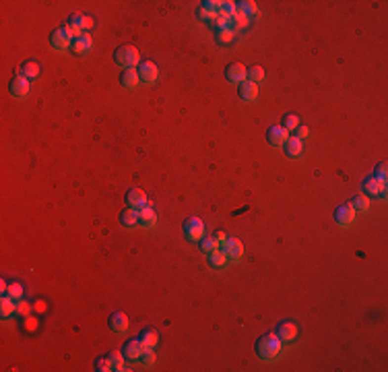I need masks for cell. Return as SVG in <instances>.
Segmentation results:
<instances>
[{"label": "cell", "mask_w": 388, "mask_h": 372, "mask_svg": "<svg viewBox=\"0 0 388 372\" xmlns=\"http://www.w3.org/2000/svg\"><path fill=\"white\" fill-rule=\"evenodd\" d=\"M281 350H283V341L279 339L277 333H266L262 337H258L256 343H254V352L256 356L260 360H266V362H270V360H275Z\"/></svg>", "instance_id": "obj_1"}, {"label": "cell", "mask_w": 388, "mask_h": 372, "mask_svg": "<svg viewBox=\"0 0 388 372\" xmlns=\"http://www.w3.org/2000/svg\"><path fill=\"white\" fill-rule=\"evenodd\" d=\"M114 60L122 68H134L136 64H140V56H138V50L134 48V46L124 44V46H120V48H116Z\"/></svg>", "instance_id": "obj_2"}, {"label": "cell", "mask_w": 388, "mask_h": 372, "mask_svg": "<svg viewBox=\"0 0 388 372\" xmlns=\"http://www.w3.org/2000/svg\"><path fill=\"white\" fill-rule=\"evenodd\" d=\"M182 230H184V236L190 242L201 240L205 236V224H203V219H198V217H188L182 226Z\"/></svg>", "instance_id": "obj_3"}, {"label": "cell", "mask_w": 388, "mask_h": 372, "mask_svg": "<svg viewBox=\"0 0 388 372\" xmlns=\"http://www.w3.org/2000/svg\"><path fill=\"white\" fill-rule=\"evenodd\" d=\"M355 209L351 207L349 203H343V205H339L337 209H335V222L339 224V226H343V228H347V226H351L355 222Z\"/></svg>", "instance_id": "obj_4"}, {"label": "cell", "mask_w": 388, "mask_h": 372, "mask_svg": "<svg viewBox=\"0 0 388 372\" xmlns=\"http://www.w3.org/2000/svg\"><path fill=\"white\" fill-rule=\"evenodd\" d=\"M73 42H75V40L68 36V31H66L62 25L50 33V44L54 46L56 50H66V48H70V46H73Z\"/></svg>", "instance_id": "obj_5"}, {"label": "cell", "mask_w": 388, "mask_h": 372, "mask_svg": "<svg viewBox=\"0 0 388 372\" xmlns=\"http://www.w3.org/2000/svg\"><path fill=\"white\" fill-rule=\"evenodd\" d=\"M289 139V133L283 129V124H273L266 131V141L273 147H283V143Z\"/></svg>", "instance_id": "obj_6"}, {"label": "cell", "mask_w": 388, "mask_h": 372, "mask_svg": "<svg viewBox=\"0 0 388 372\" xmlns=\"http://www.w3.org/2000/svg\"><path fill=\"white\" fill-rule=\"evenodd\" d=\"M225 77H227V81H231V83L240 85L248 79V68H246L244 64H240V62H231V64L225 66Z\"/></svg>", "instance_id": "obj_7"}, {"label": "cell", "mask_w": 388, "mask_h": 372, "mask_svg": "<svg viewBox=\"0 0 388 372\" xmlns=\"http://www.w3.org/2000/svg\"><path fill=\"white\" fill-rule=\"evenodd\" d=\"M223 252L227 254V261H240L242 254H244V244L238 238H227L223 242Z\"/></svg>", "instance_id": "obj_8"}, {"label": "cell", "mask_w": 388, "mask_h": 372, "mask_svg": "<svg viewBox=\"0 0 388 372\" xmlns=\"http://www.w3.org/2000/svg\"><path fill=\"white\" fill-rule=\"evenodd\" d=\"M8 89H10V95H15V97H25L27 93H29V89H31L29 79H25L23 75H17V77H13V81H10Z\"/></svg>", "instance_id": "obj_9"}, {"label": "cell", "mask_w": 388, "mask_h": 372, "mask_svg": "<svg viewBox=\"0 0 388 372\" xmlns=\"http://www.w3.org/2000/svg\"><path fill=\"white\" fill-rule=\"evenodd\" d=\"M136 71H138L140 81H145V83H155V81H157V75H159L155 62H151V60H143V62L138 64Z\"/></svg>", "instance_id": "obj_10"}, {"label": "cell", "mask_w": 388, "mask_h": 372, "mask_svg": "<svg viewBox=\"0 0 388 372\" xmlns=\"http://www.w3.org/2000/svg\"><path fill=\"white\" fill-rule=\"evenodd\" d=\"M143 352H145V345H143V341H140V339H130V341H126L124 347H122V354H124L126 360H140Z\"/></svg>", "instance_id": "obj_11"}, {"label": "cell", "mask_w": 388, "mask_h": 372, "mask_svg": "<svg viewBox=\"0 0 388 372\" xmlns=\"http://www.w3.org/2000/svg\"><path fill=\"white\" fill-rule=\"evenodd\" d=\"M277 335H279V339L283 341V343H289V341H293L298 337V325L296 323H289V321L279 323Z\"/></svg>", "instance_id": "obj_12"}, {"label": "cell", "mask_w": 388, "mask_h": 372, "mask_svg": "<svg viewBox=\"0 0 388 372\" xmlns=\"http://www.w3.org/2000/svg\"><path fill=\"white\" fill-rule=\"evenodd\" d=\"M363 190H366L370 196H384L386 194V184L380 182L376 176H368L363 180Z\"/></svg>", "instance_id": "obj_13"}, {"label": "cell", "mask_w": 388, "mask_h": 372, "mask_svg": "<svg viewBox=\"0 0 388 372\" xmlns=\"http://www.w3.org/2000/svg\"><path fill=\"white\" fill-rule=\"evenodd\" d=\"M126 203H128V207L143 209L145 205H149V199H147L145 190H140V188H130V190L126 192Z\"/></svg>", "instance_id": "obj_14"}, {"label": "cell", "mask_w": 388, "mask_h": 372, "mask_svg": "<svg viewBox=\"0 0 388 372\" xmlns=\"http://www.w3.org/2000/svg\"><path fill=\"white\" fill-rule=\"evenodd\" d=\"M108 325L114 333H126L128 331V317L124 312H112Z\"/></svg>", "instance_id": "obj_15"}, {"label": "cell", "mask_w": 388, "mask_h": 372, "mask_svg": "<svg viewBox=\"0 0 388 372\" xmlns=\"http://www.w3.org/2000/svg\"><path fill=\"white\" fill-rule=\"evenodd\" d=\"M138 224L143 228H153L157 224V213L151 205H145L143 209H138Z\"/></svg>", "instance_id": "obj_16"}, {"label": "cell", "mask_w": 388, "mask_h": 372, "mask_svg": "<svg viewBox=\"0 0 388 372\" xmlns=\"http://www.w3.org/2000/svg\"><path fill=\"white\" fill-rule=\"evenodd\" d=\"M238 95H240L244 101H254V99L258 97V85L246 79L244 83H240V87H238Z\"/></svg>", "instance_id": "obj_17"}, {"label": "cell", "mask_w": 388, "mask_h": 372, "mask_svg": "<svg viewBox=\"0 0 388 372\" xmlns=\"http://www.w3.org/2000/svg\"><path fill=\"white\" fill-rule=\"evenodd\" d=\"M120 83H122V87H126V89H134V87H138V83H140L138 71H136V68H124L122 75H120Z\"/></svg>", "instance_id": "obj_18"}, {"label": "cell", "mask_w": 388, "mask_h": 372, "mask_svg": "<svg viewBox=\"0 0 388 372\" xmlns=\"http://www.w3.org/2000/svg\"><path fill=\"white\" fill-rule=\"evenodd\" d=\"M283 149H285V155L287 157H300L302 151H303V145L298 137H289L287 141L283 143Z\"/></svg>", "instance_id": "obj_19"}, {"label": "cell", "mask_w": 388, "mask_h": 372, "mask_svg": "<svg viewBox=\"0 0 388 372\" xmlns=\"http://www.w3.org/2000/svg\"><path fill=\"white\" fill-rule=\"evenodd\" d=\"M120 224H122L124 228H132V226H136V224H138V209H134V207H126L124 211L120 213Z\"/></svg>", "instance_id": "obj_20"}, {"label": "cell", "mask_w": 388, "mask_h": 372, "mask_svg": "<svg viewBox=\"0 0 388 372\" xmlns=\"http://www.w3.org/2000/svg\"><path fill=\"white\" fill-rule=\"evenodd\" d=\"M70 48H73V52H75V54H85V52H89V50L93 48V40H91V36H89V33H85L83 38L75 40V42H73V46H70Z\"/></svg>", "instance_id": "obj_21"}, {"label": "cell", "mask_w": 388, "mask_h": 372, "mask_svg": "<svg viewBox=\"0 0 388 372\" xmlns=\"http://www.w3.org/2000/svg\"><path fill=\"white\" fill-rule=\"evenodd\" d=\"M209 265L211 267H213V269H223V267H225L227 265V254L225 252H223L221 248H217V250H213V252H211L209 254Z\"/></svg>", "instance_id": "obj_22"}, {"label": "cell", "mask_w": 388, "mask_h": 372, "mask_svg": "<svg viewBox=\"0 0 388 372\" xmlns=\"http://www.w3.org/2000/svg\"><path fill=\"white\" fill-rule=\"evenodd\" d=\"M19 75H23L25 79H35L40 75V64L38 62H33V60H25L21 64V68H19Z\"/></svg>", "instance_id": "obj_23"}, {"label": "cell", "mask_w": 388, "mask_h": 372, "mask_svg": "<svg viewBox=\"0 0 388 372\" xmlns=\"http://www.w3.org/2000/svg\"><path fill=\"white\" fill-rule=\"evenodd\" d=\"M215 40H217L219 46H229V44H233V40H236V31H233L231 27L217 29L215 31Z\"/></svg>", "instance_id": "obj_24"}, {"label": "cell", "mask_w": 388, "mask_h": 372, "mask_svg": "<svg viewBox=\"0 0 388 372\" xmlns=\"http://www.w3.org/2000/svg\"><path fill=\"white\" fill-rule=\"evenodd\" d=\"M13 312H17V304H15V300L6 294V296H2V300H0V317L8 319Z\"/></svg>", "instance_id": "obj_25"}, {"label": "cell", "mask_w": 388, "mask_h": 372, "mask_svg": "<svg viewBox=\"0 0 388 372\" xmlns=\"http://www.w3.org/2000/svg\"><path fill=\"white\" fill-rule=\"evenodd\" d=\"M66 23H70V25H77V27H81V29H91V27H93V19H91V17H85V15H81V13H73V15L68 17Z\"/></svg>", "instance_id": "obj_26"}, {"label": "cell", "mask_w": 388, "mask_h": 372, "mask_svg": "<svg viewBox=\"0 0 388 372\" xmlns=\"http://www.w3.org/2000/svg\"><path fill=\"white\" fill-rule=\"evenodd\" d=\"M138 339L143 341L145 347H155V345L159 343V335H157L155 329H145V331H140V337H138Z\"/></svg>", "instance_id": "obj_27"}, {"label": "cell", "mask_w": 388, "mask_h": 372, "mask_svg": "<svg viewBox=\"0 0 388 372\" xmlns=\"http://www.w3.org/2000/svg\"><path fill=\"white\" fill-rule=\"evenodd\" d=\"M351 207L355 209V211H359V213H366L368 209H370V199L366 194H355L353 199H351V203H349Z\"/></svg>", "instance_id": "obj_28"}, {"label": "cell", "mask_w": 388, "mask_h": 372, "mask_svg": "<svg viewBox=\"0 0 388 372\" xmlns=\"http://www.w3.org/2000/svg\"><path fill=\"white\" fill-rule=\"evenodd\" d=\"M217 246H219L217 240L211 238V236H203L201 240H198V248H201V252L207 254V257H209V254L213 252V250H217Z\"/></svg>", "instance_id": "obj_29"}, {"label": "cell", "mask_w": 388, "mask_h": 372, "mask_svg": "<svg viewBox=\"0 0 388 372\" xmlns=\"http://www.w3.org/2000/svg\"><path fill=\"white\" fill-rule=\"evenodd\" d=\"M300 126V116L298 114H285V118H283V129L287 131V133H291V131H296Z\"/></svg>", "instance_id": "obj_30"}, {"label": "cell", "mask_w": 388, "mask_h": 372, "mask_svg": "<svg viewBox=\"0 0 388 372\" xmlns=\"http://www.w3.org/2000/svg\"><path fill=\"white\" fill-rule=\"evenodd\" d=\"M248 81H252V83H262L264 81V68L262 66H252L248 68Z\"/></svg>", "instance_id": "obj_31"}, {"label": "cell", "mask_w": 388, "mask_h": 372, "mask_svg": "<svg viewBox=\"0 0 388 372\" xmlns=\"http://www.w3.org/2000/svg\"><path fill=\"white\" fill-rule=\"evenodd\" d=\"M108 358H110V362H112V368H114V370H118V372L126 370V368H124V360H126L124 354H120V352H112Z\"/></svg>", "instance_id": "obj_32"}, {"label": "cell", "mask_w": 388, "mask_h": 372, "mask_svg": "<svg viewBox=\"0 0 388 372\" xmlns=\"http://www.w3.org/2000/svg\"><path fill=\"white\" fill-rule=\"evenodd\" d=\"M196 17L201 19V21H211L213 23L215 19H217V10H211V8H205L203 4L196 8Z\"/></svg>", "instance_id": "obj_33"}, {"label": "cell", "mask_w": 388, "mask_h": 372, "mask_svg": "<svg viewBox=\"0 0 388 372\" xmlns=\"http://www.w3.org/2000/svg\"><path fill=\"white\" fill-rule=\"evenodd\" d=\"M231 21H233V27H236V29H244V27H248V25H250L248 15H244L242 10H236V15L231 17Z\"/></svg>", "instance_id": "obj_34"}, {"label": "cell", "mask_w": 388, "mask_h": 372, "mask_svg": "<svg viewBox=\"0 0 388 372\" xmlns=\"http://www.w3.org/2000/svg\"><path fill=\"white\" fill-rule=\"evenodd\" d=\"M238 4V10H242L244 15H256L258 8H256V2H252V0H244V2H236Z\"/></svg>", "instance_id": "obj_35"}, {"label": "cell", "mask_w": 388, "mask_h": 372, "mask_svg": "<svg viewBox=\"0 0 388 372\" xmlns=\"http://www.w3.org/2000/svg\"><path fill=\"white\" fill-rule=\"evenodd\" d=\"M229 23H231V17H227L225 13H217V19L211 23V25H213L215 31H217V29H225V27H229Z\"/></svg>", "instance_id": "obj_36"}, {"label": "cell", "mask_w": 388, "mask_h": 372, "mask_svg": "<svg viewBox=\"0 0 388 372\" xmlns=\"http://www.w3.org/2000/svg\"><path fill=\"white\" fill-rule=\"evenodd\" d=\"M6 294L13 298V300H21L23 298V285L21 283H17V281H13L8 285V289H6Z\"/></svg>", "instance_id": "obj_37"}, {"label": "cell", "mask_w": 388, "mask_h": 372, "mask_svg": "<svg viewBox=\"0 0 388 372\" xmlns=\"http://www.w3.org/2000/svg\"><path fill=\"white\" fill-rule=\"evenodd\" d=\"M62 27L68 31V36L73 38V40H79V38H83V36H85V33H83V29H81V27H77V25H70V23H64Z\"/></svg>", "instance_id": "obj_38"}, {"label": "cell", "mask_w": 388, "mask_h": 372, "mask_svg": "<svg viewBox=\"0 0 388 372\" xmlns=\"http://www.w3.org/2000/svg\"><path fill=\"white\" fill-rule=\"evenodd\" d=\"M95 370H97V372L114 370V368H112V362H110V358H97V360H95Z\"/></svg>", "instance_id": "obj_39"}, {"label": "cell", "mask_w": 388, "mask_h": 372, "mask_svg": "<svg viewBox=\"0 0 388 372\" xmlns=\"http://www.w3.org/2000/svg\"><path fill=\"white\" fill-rule=\"evenodd\" d=\"M374 176L378 178L380 182H384V184H386V161H380V164L376 166V172H374Z\"/></svg>", "instance_id": "obj_40"}, {"label": "cell", "mask_w": 388, "mask_h": 372, "mask_svg": "<svg viewBox=\"0 0 388 372\" xmlns=\"http://www.w3.org/2000/svg\"><path fill=\"white\" fill-rule=\"evenodd\" d=\"M140 360H143L145 364H153L155 362V352H153V347H145V352H143V356H140Z\"/></svg>", "instance_id": "obj_41"}, {"label": "cell", "mask_w": 388, "mask_h": 372, "mask_svg": "<svg viewBox=\"0 0 388 372\" xmlns=\"http://www.w3.org/2000/svg\"><path fill=\"white\" fill-rule=\"evenodd\" d=\"M308 135H310V129H308V126H298V129H296V135H293V137H298L300 139V141H303V139H308Z\"/></svg>", "instance_id": "obj_42"}, {"label": "cell", "mask_w": 388, "mask_h": 372, "mask_svg": "<svg viewBox=\"0 0 388 372\" xmlns=\"http://www.w3.org/2000/svg\"><path fill=\"white\" fill-rule=\"evenodd\" d=\"M29 310H31L29 302H19V304H17V312H19V315H23V317H27Z\"/></svg>", "instance_id": "obj_43"}, {"label": "cell", "mask_w": 388, "mask_h": 372, "mask_svg": "<svg viewBox=\"0 0 388 372\" xmlns=\"http://www.w3.org/2000/svg\"><path fill=\"white\" fill-rule=\"evenodd\" d=\"M215 240H217V244H221V246H223V242H225L227 238H225V234H223V232H217V234H215Z\"/></svg>", "instance_id": "obj_44"}]
</instances>
